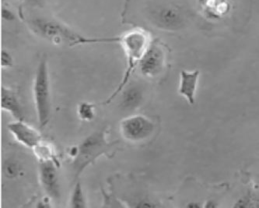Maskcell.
I'll return each instance as SVG.
<instances>
[{
  "mask_svg": "<svg viewBox=\"0 0 259 208\" xmlns=\"http://www.w3.org/2000/svg\"><path fill=\"white\" fill-rule=\"evenodd\" d=\"M1 108L12 115L15 120H24L22 105L20 104L15 91L3 86L1 89Z\"/></svg>",
  "mask_w": 259,
  "mask_h": 208,
  "instance_id": "10",
  "label": "cell"
},
{
  "mask_svg": "<svg viewBox=\"0 0 259 208\" xmlns=\"http://www.w3.org/2000/svg\"><path fill=\"white\" fill-rule=\"evenodd\" d=\"M7 128L17 142L30 149H34L42 141L40 132L24 120L10 122Z\"/></svg>",
  "mask_w": 259,
  "mask_h": 208,
  "instance_id": "9",
  "label": "cell"
},
{
  "mask_svg": "<svg viewBox=\"0 0 259 208\" xmlns=\"http://www.w3.org/2000/svg\"><path fill=\"white\" fill-rule=\"evenodd\" d=\"M14 66V59L7 50H3L1 53V67L3 69H9Z\"/></svg>",
  "mask_w": 259,
  "mask_h": 208,
  "instance_id": "17",
  "label": "cell"
},
{
  "mask_svg": "<svg viewBox=\"0 0 259 208\" xmlns=\"http://www.w3.org/2000/svg\"><path fill=\"white\" fill-rule=\"evenodd\" d=\"M33 151H34L36 157L38 158L39 161L52 160V161H56L57 164H59V160L56 157L54 147H53L52 144H49L46 141H41V142L38 145L34 147Z\"/></svg>",
  "mask_w": 259,
  "mask_h": 208,
  "instance_id": "13",
  "label": "cell"
},
{
  "mask_svg": "<svg viewBox=\"0 0 259 208\" xmlns=\"http://www.w3.org/2000/svg\"><path fill=\"white\" fill-rule=\"evenodd\" d=\"M118 141H109L107 139L106 129L95 131L77 146V154L72 158V170L74 180H77L87 168L94 164L98 157L109 156Z\"/></svg>",
  "mask_w": 259,
  "mask_h": 208,
  "instance_id": "3",
  "label": "cell"
},
{
  "mask_svg": "<svg viewBox=\"0 0 259 208\" xmlns=\"http://www.w3.org/2000/svg\"><path fill=\"white\" fill-rule=\"evenodd\" d=\"M143 100V94L140 88L137 86H132L124 91L121 106L126 110L133 111L137 109Z\"/></svg>",
  "mask_w": 259,
  "mask_h": 208,
  "instance_id": "12",
  "label": "cell"
},
{
  "mask_svg": "<svg viewBox=\"0 0 259 208\" xmlns=\"http://www.w3.org/2000/svg\"><path fill=\"white\" fill-rule=\"evenodd\" d=\"M165 59L163 48L158 43H151L139 63L140 73L145 77H157L164 69Z\"/></svg>",
  "mask_w": 259,
  "mask_h": 208,
  "instance_id": "7",
  "label": "cell"
},
{
  "mask_svg": "<svg viewBox=\"0 0 259 208\" xmlns=\"http://www.w3.org/2000/svg\"><path fill=\"white\" fill-rule=\"evenodd\" d=\"M2 17L6 21H13L15 20V15L14 13L7 8L3 9Z\"/></svg>",
  "mask_w": 259,
  "mask_h": 208,
  "instance_id": "18",
  "label": "cell"
},
{
  "mask_svg": "<svg viewBox=\"0 0 259 208\" xmlns=\"http://www.w3.org/2000/svg\"><path fill=\"white\" fill-rule=\"evenodd\" d=\"M20 164L15 160L9 159L4 162V173L8 179H15L20 175Z\"/></svg>",
  "mask_w": 259,
  "mask_h": 208,
  "instance_id": "16",
  "label": "cell"
},
{
  "mask_svg": "<svg viewBox=\"0 0 259 208\" xmlns=\"http://www.w3.org/2000/svg\"><path fill=\"white\" fill-rule=\"evenodd\" d=\"M77 115L81 120L92 121L95 117V105L91 102H82L78 106Z\"/></svg>",
  "mask_w": 259,
  "mask_h": 208,
  "instance_id": "15",
  "label": "cell"
},
{
  "mask_svg": "<svg viewBox=\"0 0 259 208\" xmlns=\"http://www.w3.org/2000/svg\"><path fill=\"white\" fill-rule=\"evenodd\" d=\"M151 43L150 34L144 29L140 27L132 29L118 37V43L121 45L126 56V69L118 88L111 96L108 97L105 104L108 105L111 103L114 98L124 91L133 71L138 66L142 57L150 47Z\"/></svg>",
  "mask_w": 259,
  "mask_h": 208,
  "instance_id": "1",
  "label": "cell"
},
{
  "mask_svg": "<svg viewBox=\"0 0 259 208\" xmlns=\"http://www.w3.org/2000/svg\"><path fill=\"white\" fill-rule=\"evenodd\" d=\"M33 31L40 37L55 45L67 44L69 46L96 43H118V37L95 38L84 37L62 23L49 19L36 18L30 22Z\"/></svg>",
  "mask_w": 259,
  "mask_h": 208,
  "instance_id": "2",
  "label": "cell"
},
{
  "mask_svg": "<svg viewBox=\"0 0 259 208\" xmlns=\"http://www.w3.org/2000/svg\"><path fill=\"white\" fill-rule=\"evenodd\" d=\"M69 206L73 208H83L87 206L84 191L79 181L76 182L72 190Z\"/></svg>",
  "mask_w": 259,
  "mask_h": 208,
  "instance_id": "14",
  "label": "cell"
},
{
  "mask_svg": "<svg viewBox=\"0 0 259 208\" xmlns=\"http://www.w3.org/2000/svg\"><path fill=\"white\" fill-rule=\"evenodd\" d=\"M33 96L39 127L44 128L49 122L51 113L50 80L47 58L45 56L40 59L36 69Z\"/></svg>",
  "mask_w": 259,
  "mask_h": 208,
  "instance_id": "5",
  "label": "cell"
},
{
  "mask_svg": "<svg viewBox=\"0 0 259 208\" xmlns=\"http://www.w3.org/2000/svg\"><path fill=\"white\" fill-rule=\"evenodd\" d=\"M199 70L193 72L182 70L180 74V85L179 92L182 96L185 97L190 105H193L195 100V92L199 78Z\"/></svg>",
  "mask_w": 259,
  "mask_h": 208,
  "instance_id": "11",
  "label": "cell"
},
{
  "mask_svg": "<svg viewBox=\"0 0 259 208\" xmlns=\"http://www.w3.org/2000/svg\"><path fill=\"white\" fill-rule=\"evenodd\" d=\"M120 133L123 139L131 143H140L151 137L155 124L148 117L143 115H131L121 120Z\"/></svg>",
  "mask_w": 259,
  "mask_h": 208,
  "instance_id": "6",
  "label": "cell"
},
{
  "mask_svg": "<svg viewBox=\"0 0 259 208\" xmlns=\"http://www.w3.org/2000/svg\"><path fill=\"white\" fill-rule=\"evenodd\" d=\"M59 164L52 160L39 161V180L46 195L53 200H58L60 196L59 175L57 168Z\"/></svg>",
  "mask_w": 259,
  "mask_h": 208,
  "instance_id": "8",
  "label": "cell"
},
{
  "mask_svg": "<svg viewBox=\"0 0 259 208\" xmlns=\"http://www.w3.org/2000/svg\"><path fill=\"white\" fill-rule=\"evenodd\" d=\"M145 14L153 26L163 31H178L185 23L182 8L169 1H150L145 6Z\"/></svg>",
  "mask_w": 259,
  "mask_h": 208,
  "instance_id": "4",
  "label": "cell"
}]
</instances>
